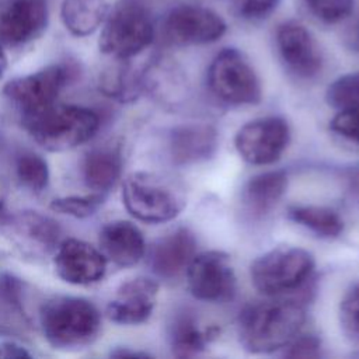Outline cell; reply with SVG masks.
Instances as JSON below:
<instances>
[{
  "label": "cell",
  "mask_w": 359,
  "mask_h": 359,
  "mask_svg": "<svg viewBox=\"0 0 359 359\" xmlns=\"http://www.w3.org/2000/svg\"><path fill=\"white\" fill-rule=\"evenodd\" d=\"M32 355L15 341H3L0 342V358L14 359V358H31Z\"/></svg>",
  "instance_id": "obj_34"
},
{
  "label": "cell",
  "mask_w": 359,
  "mask_h": 359,
  "mask_svg": "<svg viewBox=\"0 0 359 359\" xmlns=\"http://www.w3.org/2000/svg\"><path fill=\"white\" fill-rule=\"evenodd\" d=\"M15 172L20 182L34 192H42L48 187V163L36 153L25 151L20 154L15 161Z\"/></svg>",
  "instance_id": "obj_26"
},
{
  "label": "cell",
  "mask_w": 359,
  "mask_h": 359,
  "mask_svg": "<svg viewBox=\"0 0 359 359\" xmlns=\"http://www.w3.org/2000/svg\"><path fill=\"white\" fill-rule=\"evenodd\" d=\"M107 0H63L60 18L65 28L74 36H88L95 32L108 14Z\"/></svg>",
  "instance_id": "obj_21"
},
{
  "label": "cell",
  "mask_w": 359,
  "mask_h": 359,
  "mask_svg": "<svg viewBox=\"0 0 359 359\" xmlns=\"http://www.w3.org/2000/svg\"><path fill=\"white\" fill-rule=\"evenodd\" d=\"M213 334L202 330L195 317L188 313L178 314L170 327V344L172 353L180 358L195 356L202 352Z\"/></svg>",
  "instance_id": "obj_23"
},
{
  "label": "cell",
  "mask_w": 359,
  "mask_h": 359,
  "mask_svg": "<svg viewBox=\"0 0 359 359\" xmlns=\"http://www.w3.org/2000/svg\"><path fill=\"white\" fill-rule=\"evenodd\" d=\"M290 130L283 118L265 116L243 125L234 137V144L250 164L268 165L279 160L289 144Z\"/></svg>",
  "instance_id": "obj_9"
},
{
  "label": "cell",
  "mask_w": 359,
  "mask_h": 359,
  "mask_svg": "<svg viewBox=\"0 0 359 359\" xmlns=\"http://www.w3.org/2000/svg\"><path fill=\"white\" fill-rule=\"evenodd\" d=\"M344 41L351 50L359 52V17L346 29Z\"/></svg>",
  "instance_id": "obj_35"
},
{
  "label": "cell",
  "mask_w": 359,
  "mask_h": 359,
  "mask_svg": "<svg viewBox=\"0 0 359 359\" xmlns=\"http://www.w3.org/2000/svg\"><path fill=\"white\" fill-rule=\"evenodd\" d=\"M7 195H8L7 185H6V182L0 178V215L4 212L6 202H7Z\"/></svg>",
  "instance_id": "obj_37"
},
{
  "label": "cell",
  "mask_w": 359,
  "mask_h": 359,
  "mask_svg": "<svg viewBox=\"0 0 359 359\" xmlns=\"http://www.w3.org/2000/svg\"><path fill=\"white\" fill-rule=\"evenodd\" d=\"M111 356H116V358H126V356H130V358H146V356H150V355L144 353V352H132V351L118 349V351L112 352Z\"/></svg>",
  "instance_id": "obj_36"
},
{
  "label": "cell",
  "mask_w": 359,
  "mask_h": 359,
  "mask_svg": "<svg viewBox=\"0 0 359 359\" xmlns=\"http://www.w3.org/2000/svg\"><path fill=\"white\" fill-rule=\"evenodd\" d=\"M189 292L203 302H226L236 292V276L230 258L222 251L196 254L187 271Z\"/></svg>",
  "instance_id": "obj_10"
},
{
  "label": "cell",
  "mask_w": 359,
  "mask_h": 359,
  "mask_svg": "<svg viewBox=\"0 0 359 359\" xmlns=\"http://www.w3.org/2000/svg\"><path fill=\"white\" fill-rule=\"evenodd\" d=\"M104 194L93 192L88 195H69L56 198L50 203V209L69 215L77 219H84L95 215V212L100 209V206L104 202Z\"/></svg>",
  "instance_id": "obj_28"
},
{
  "label": "cell",
  "mask_w": 359,
  "mask_h": 359,
  "mask_svg": "<svg viewBox=\"0 0 359 359\" xmlns=\"http://www.w3.org/2000/svg\"><path fill=\"white\" fill-rule=\"evenodd\" d=\"M212 93L233 105H252L261 100L259 79L248 59L237 49L220 50L208 69Z\"/></svg>",
  "instance_id": "obj_7"
},
{
  "label": "cell",
  "mask_w": 359,
  "mask_h": 359,
  "mask_svg": "<svg viewBox=\"0 0 359 359\" xmlns=\"http://www.w3.org/2000/svg\"><path fill=\"white\" fill-rule=\"evenodd\" d=\"M48 20L46 0H4L0 4V43L27 45L41 36Z\"/></svg>",
  "instance_id": "obj_12"
},
{
  "label": "cell",
  "mask_w": 359,
  "mask_h": 359,
  "mask_svg": "<svg viewBox=\"0 0 359 359\" xmlns=\"http://www.w3.org/2000/svg\"><path fill=\"white\" fill-rule=\"evenodd\" d=\"M226 32L224 20L213 10L198 4H180L164 20V34L175 45H205Z\"/></svg>",
  "instance_id": "obj_11"
},
{
  "label": "cell",
  "mask_w": 359,
  "mask_h": 359,
  "mask_svg": "<svg viewBox=\"0 0 359 359\" xmlns=\"http://www.w3.org/2000/svg\"><path fill=\"white\" fill-rule=\"evenodd\" d=\"M126 210L144 223H165L185 206L184 191L150 172H133L122 184Z\"/></svg>",
  "instance_id": "obj_5"
},
{
  "label": "cell",
  "mask_w": 359,
  "mask_h": 359,
  "mask_svg": "<svg viewBox=\"0 0 359 359\" xmlns=\"http://www.w3.org/2000/svg\"><path fill=\"white\" fill-rule=\"evenodd\" d=\"M6 70H7V56H6V52L3 49V45L0 43V79L3 77Z\"/></svg>",
  "instance_id": "obj_38"
},
{
  "label": "cell",
  "mask_w": 359,
  "mask_h": 359,
  "mask_svg": "<svg viewBox=\"0 0 359 359\" xmlns=\"http://www.w3.org/2000/svg\"><path fill=\"white\" fill-rule=\"evenodd\" d=\"M122 161L112 149H94L83 161V178L94 192L105 194L116 184L121 175Z\"/></svg>",
  "instance_id": "obj_22"
},
{
  "label": "cell",
  "mask_w": 359,
  "mask_h": 359,
  "mask_svg": "<svg viewBox=\"0 0 359 359\" xmlns=\"http://www.w3.org/2000/svg\"><path fill=\"white\" fill-rule=\"evenodd\" d=\"M339 324L348 338L359 341V282L353 283L341 300Z\"/></svg>",
  "instance_id": "obj_30"
},
{
  "label": "cell",
  "mask_w": 359,
  "mask_h": 359,
  "mask_svg": "<svg viewBox=\"0 0 359 359\" xmlns=\"http://www.w3.org/2000/svg\"><path fill=\"white\" fill-rule=\"evenodd\" d=\"M196 255V240L188 229H177L151 247L150 266L163 279H175L184 273Z\"/></svg>",
  "instance_id": "obj_17"
},
{
  "label": "cell",
  "mask_w": 359,
  "mask_h": 359,
  "mask_svg": "<svg viewBox=\"0 0 359 359\" xmlns=\"http://www.w3.org/2000/svg\"><path fill=\"white\" fill-rule=\"evenodd\" d=\"M320 339L314 335H297L285 349V356L290 358H318L320 356Z\"/></svg>",
  "instance_id": "obj_33"
},
{
  "label": "cell",
  "mask_w": 359,
  "mask_h": 359,
  "mask_svg": "<svg viewBox=\"0 0 359 359\" xmlns=\"http://www.w3.org/2000/svg\"><path fill=\"white\" fill-rule=\"evenodd\" d=\"M55 269L65 282L72 285H91L102 279L107 269V258L91 244L67 238L57 245Z\"/></svg>",
  "instance_id": "obj_14"
},
{
  "label": "cell",
  "mask_w": 359,
  "mask_h": 359,
  "mask_svg": "<svg viewBox=\"0 0 359 359\" xmlns=\"http://www.w3.org/2000/svg\"><path fill=\"white\" fill-rule=\"evenodd\" d=\"M34 140L49 151H65L90 140L100 128V116L90 108L57 105L24 116Z\"/></svg>",
  "instance_id": "obj_3"
},
{
  "label": "cell",
  "mask_w": 359,
  "mask_h": 359,
  "mask_svg": "<svg viewBox=\"0 0 359 359\" xmlns=\"http://www.w3.org/2000/svg\"><path fill=\"white\" fill-rule=\"evenodd\" d=\"M46 341L57 349H80L90 345L101 328V314L87 299L57 296L48 300L39 314Z\"/></svg>",
  "instance_id": "obj_2"
},
{
  "label": "cell",
  "mask_w": 359,
  "mask_h": 359,
  "mask_svg": "<svg viewBox=\"0 0 359 359\" xmlns=\"http://www.w3.org/2000/svg\"><path fill=\"white\" fill-rule=\"evenodd\" d=\"M72 76L73 70L69 65H52L7 81L3 91L24 116H27L56 104L59 94Z\"/></svg>",
  "instance_id": "obj_8"
},
{
  "label": "cell",
  "mask_w": 359,
  "mask_h": 359,
  "mask_svg": "<svg viewBox=\"0 0 359 359\" xmlns=\"http://www.w3.org/2000/svg\"><path fill=\"white\" fill-rule=\"evenodd\" d=\"M100 248L104 257L119 266H133L144 255L142 231L130 222L115 220L100 231Z\"/></svg>",
  "instance_id": "obj_18"
},
{
  "label": "cell",
  "mask_w": 359,
  "mask_h": 359,
  "mask_svg": "<svg viewBox=\"0 0 359 359\" xmlns=\"http://www.w3.org/2000/svg\"><path fill=\"white\" fill-rule=\"evenodd\" d=\"M27 325L20 282L13 276L0 275V330H24Z\"/></svg>",
  "instance_id": "obj_25"
},
{
  "label": "cell",
  "mask_w": 359,
  "mask_h": 359,
  "mask_svg": "<svg viewBox=\"0 0 359 359\" xmlns=\"http://www.w3.org/2000/svg\"><path fill=\"white\" fill-rule=\"evenodd\" d=\"M289 217L321 237H337L344 230L339 215L330 208L316 205H294L287 210Z\"/></svg>",
  "instance_id": "obj_24"
},
{
  "label": "cell",
  "mask_w": 359,
  "mask_h": 359,
  "mask_svg": "<svg viewBox=\"0 0 359 359\" xmlns=\"http://www.w3.org/2000/svg\"><path fill=\"white\" fill-rule=\"evenodd\" d=\"M154 39L150 11L137 0H119L102 22L100 50L118 60L139 55Z\"/></svg>",
  "instance_id": "obj_4"
},
{
  "label": "cell",
  "mask_w": 359,
  "mask_h": 359,
  "mask_svg": "<svg viewBox=\"0 0 359 359\" xmlns=\"http://www.w3.org/2000/svg\"><path fill=\"white\" fill-rule=\"evenodd\" d=\"M304 321V309L296 302L252 303L240 311L238 338L248 352L271 353L290 344L300 334Z\"/></svg>",
  "instance_id": "obj_1"
},
{
  "label": "cell",
  "mask_w": 359,
  "mask_h": 359,
  "mask_svg": "<svg viewBox=\"0 0 359 359\" xmlns=\"http://www.w3.org/2000/svg\"><path fill=\"white\" fill-rule=\"evenodd\" d=\"M325 98L338 111H359V72L344 74L332 81Z\"/></svg>",
  "instance_id": "obj_27"
},
{
  "label": "cell",
  "mask_w": 359,
  "mask_h": 359,
  "mask_svg": "<svg viewBox=\"0 0 359 359\" xmlns=\"http://www.w3.org/2000/svg\"><path fill=\"white\" fill-rule=\"evenodd\" d=\"M355 0H304L307 11L324 24H337L352 14Z\"/></svg>",
  "instance_id": "obj_29"
},
{
  "label": "cell",
  "mask_w": 359,
  "mask_h": 359,
  "mask_svg": "<svg viewBox=\"0 0 359 359\" xmlns=\"http://www.w3.org/2000/svg\"><path fill=\"white\" fill-rule=\"evenodd\" d=\"M330 128L339 136L359 143V111H338L331 119Z\"/></svg>",
  "instance_id": "obj_32"
},
{
  "label": "cell",
  "mask_w": 359,
  "mask_h": 359,
  "mask_svg": "<svg viewBox=\"0 0 359 359\" xmlns=\"http://www.w3.org/2000/svg\"><path fill=\"white\" fill-rule=\"evenodd\" d=\"M287 188V177L283 171H266L254 175L243 189V202L254 216L269 213Z\"/></svg>",
  "instance_id": "obj_19"
},
{
  "label": "cell",
  "mask_w": 359,
  "mask_h": 359,
  "mask_svg": "<svg viewBox=\"0 0 359 359\" xmlns=\"http://www.w3.org/2000/svg\"><path fill=\"white\" fill-rule=\"evenodd\" d=\"M313 255L299 247H278L258 257L250 268L254 287L266 296L299 289L313 273Z\"/></svg>",
  "instance_id": "obj_6"
},
{
  "label": "cell",
  "mask_w": 359,
  "mask_h": 359,
  "mask_svg": "<svg viewBox=\"0 0 359 359\" xmlns=\"http://www.w3.org/2000/svg\"><path fill=\"white\" fill-rule=\"evenodd\" d=\"M158 283L146 276H137L123 282L115 297L107 306V317L122 325H137L151 316Z\"/></svg>",
  "instance_id": "obj_15"
},
{
  "label": "cell",
  "mask_w": 359,
  "mask_h": 359,
  "mask_svg": "<svg viewBox=\"0 0 359 359\" xmlns=\"http://www.w3.org/2000/svg\"><path fill=\"white\" fill-rule=\"evenodd\" d=\"M171 156L175 163L189 164L208 158L216 147V132L206 125L181 126L171 135Z\"/></svg>",
  "instance_id": "obj_20"
},
{
  "label": "cell",
  "mask_w": 359,
  "mask_h": 359,
  "mask_svg": "<svg viewBox=\"0 0 359 359\" xmlns=\"http://www.w3.org/2000/svg\"><path fill=\"white\" fill-rule=\"evenodd\" d=\"M7 227L18 248L34 257L48 255L57 247L60 227L38 212H20L7 220Z\"/></svg>",
  "instance_id": "obj_16"
},
{
  "label": "cell",
  "mask_w": 359,
  "mask_h": 359,
  "mask_svg": "<svg viewBox=\"0 0 359 359\" xmlns=\"http://www.w3.org/2000/svg\"><path fill=\"white\" fill-rule=\"evenodd\" d=\"M280 0H231V11L244 21H262L279 6Z\"/></svg>",
  "instance_id": "obj_31"
},
{
  "label": "cell",
  "mask_w": 359,
  "mask_h": 359,
  "mask_svg": "<svg viewBox=\"0 0 359 359\" xmlns=\"http://www.w3.org/2000/svg\"><path fill=\"white\" fill-rule=\"evenodd\" d=\"M276 48L285 66L297 77L310 79L323 66L320 48L311 32L296 21H287L276 29Z\"/></svg>",
  "instance_id": "obj_13"
}]
</instances>
